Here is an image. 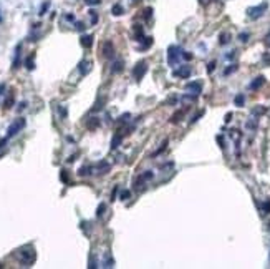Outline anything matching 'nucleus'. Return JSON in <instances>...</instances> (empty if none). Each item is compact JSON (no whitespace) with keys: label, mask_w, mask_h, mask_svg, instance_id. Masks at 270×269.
Listing matches in <instances>:
<instances>
[{"label":"nucleus","mask_w":270,"mask_h":269,"mask_svg":"<svg viewBox=\"0 0 270 269\" xmlns=\"http://www.w3.org/2000/svg\"><path fill=\"white\" fill-rule=\"evenodd\" d=\"M35 258H37V254L32 248H25V249L20 251V262L23 266H30V264H33L35 262Z\"/></svg>","instance_id":"1"},{"label":"nucleus","mask_w":270,"mask_h":269,"mask_svg":"<svg viewBox=\"0 0 270 269\" xmlns=\"http://www.w3.org/2000/svg\"><path fill=\"white\" fill-rule=\"evenodd\" d=\"M25 126V118H18V120H15L10 126H8V130H7V138H12V136H15V134L20 131V130Z\"/></svg>","instance_id":"2"},{"label":"nucleus","mask_w":270,"mask_h":269,"mask_svg":"<svg viewBox=\"0 0 270 269\" xmlns=\"http://www.w3.org/2000/svg\"><path fill=\"white\" fill-rule=\"evenodd\" d=\"M146 71H148V63H146L144 60H141V62H138V63H136V66H134V70H133V76H134L136 80H141Z\"/></svg>","instance_id":"3"},{"label":"nucleus","mask_w":270,"mask_h":269,"mask_svg":"<svg viewBox=\"0 0 270 269\" xmlns=\"http://www.w3.org/2000/svg\"><path fill=\"white\" fill-rule=\"evenodd\" d=\"M101 53H103L104 58H113V57H114V47H113V43L109 40L103 43V47H101Z\"/></svg>","instance_id":"4"},{"label":"nucleus","mask_w":270,"mask_h":269,"mask_svg":"<svg viewBox=\"0 0 270 269\" xmlns=\"http://www.w3.org/2000/svg\"><path fill=\"white\" fill-rule=\"evenodd\" d=\"M265 10H267V3H262V5L254 7V8H249V17L250 18H259Z\"/></svg>","instance_id":"5"},{"label":"nucleus","mask_w":270,"mask_h":269,"mask_svg":"<svg viewBox=\"0 0 270 269\" xmlns=\"http://www.w3.org/2000/svg\"><path fill=\"white\" fill-rule=\"evenodd\" d=\"M263 83H265V78H263V76H257V78H255L252 83L249 85V88H250V90H259Z\"/></svg>","instance_id":"6"},{"label":"nucleus","mask_w":270,"mask_h":269,"mask_svg":"<svg viewBox=\"0 0 270 269\" xmlns=\"http://www.w3.org/2000/svg\"><path fill=\"white\" fill-rule=\"evenodd\" d=\"M174 75L176 76H181V78H187V76L191 75V68H189V66H182V68L174 71Z\"/></svg>","instance_id":"7"},{"label":"nucleus","mask_w":270,"mask_h":269,"mask_svg":"<svg viewBox=\"0 0 270 269\" xmlns=\"http://www.w3.org/2000/svg\"><path fill=\"white\" fill-rule=\"evenodd\" d=\"M124 68V63H123V60H118V62H114L113 66H111V71L113 73H121Z\"/></svg>","instance_id":"8"},{"label":"nucleus","mask_w":270,"mask_h":269,"mask_svg":"<svg viewBox=\"0 0 270 269\" xmlns=\"http://www.w3.org/2000/svg\"><path fill=\"white\" fill-rule=\"evenodd\" d=\"M90 66H91L90 62H88V60H83V62L80 63V68H78L80 73H81V75H86V73L90 71Z\"/></svg>","instance_id":"9"},{"label":"nucleus","mask_w":270,"mask_h":269,"mask_svg":"<svg viewBox=\"0 0 270 269\" xmlns=\"http://www.w3.org/2000/svg\"><path fill=\"white\" fill-rule=\"evenodd\" d=\"M81 45L86 47V48H90V47L93 45V35H83L81 37Z\"/></svg>","instance_id":"10"},{"label":"nucleus","mask_w":270,"mask_h":269,"mask_svg":"<svg viewBox=\"0 0 270 269\" xmlns=\"http://www.w3.org/2000/svg\"><path fill=\"white\" fill-rule=\"evenodd\" d=\"M86 126H88L90 130H96L100 126V120L98 118H90L88 121H86Z\"/></svg>","instance_id":"11"},{"label":"nucleus","mask_w":270,"mask_h":269,"mask_svg":"<svg viewBox=\"0 0 270 269\" xmlns=\"http://www.w3.org/2000/svg\"><path fill=\"white\" fill-rule=\"evenodd\" d=\"M121 141H123V134L116 133V134H114V138H113V141H111V148H113V150H114V148H118Z\"/></svg>","instance_id":"12"},{"label":"nucleus","mask_w":270,"mask_h":269,"mask_svg":"<svg viewBox=\"0 0 270 269\" xmlns=\"http://www.w3.org/2000/svg\"><path fill=\"white\" fill-rule=\"evenodd\" d=\"M108 171H109V165L106 161H101L98 165V173H100V175H106Z\"/></svg>","instance_id":"13"},{"label":"nucleus","mask_w":270,"mask_h":269,"mask_svg":"<svg viewBox=\"0 0 270 269\" xmlns=\"http://www.w3.org/2000/svg\"><path fill=\"white\" fill-rule=\"evenodd\" d=\"M187 90H194V92H196V95H197V93H201L202 85L199 83V81H194V83H189V85H187Z\"/></svg>","instance_id":"14"},{"label":"nucleus","mask_w":270,"mask_h":269,"mask_svg":"<svg viewBox=\"0 0 270 269\" xmlns=\"http://www.w3.org/2000/svg\"><path fill=\"white\" fill-rule=\"evenodd\" d=\"M182 115H184V110H177V112L171 116V123H177L179 118H182Z\"/></svg>","instance_id":"15"},{"label":"nucleus","mask_w":270,"mask_h":269,"mask_svg":"<svg viewBox=\"0 0 270 269\" xmlns=\"http://www.w3.org/2000/svg\"><path fill=\"white\" fill-rule=\"evenodd\" d=\"M78 175H80V176H88V175H91V166H83V168H80V170H78Z\"/></svg>","instance_id":"16"},{"label":"nucleus","mask_w":270,"mask_h":269,"mask_svg":"<svg viewBox=\"0 0 270 269\" xmlns=\"http://www.w3.org/2000/svg\"><path fill=\"white\" fill-rule=\"evenodd\" d=\"M153 176H154V173H153V171H146L144 175H141V178H139V181H149Z\"/></svg>","instance_id":"17"},{"label":"nucleus","mask_w":270,"mask_h":269,"mask_svg":"<svg viewBox=\"0 0 270 269\" xmlns=\"http://www.w3.org/2000/svg\"><path fill=\"white\" fill-rule=\"evenodd\" d=\"M104 211H106V204L101 203V204L98 206V209H96V216H98V218H101V216L104 214Z\"/></svg>","instance_id":"18"},{"label":"nucleus","mask_w":270,"mask_h":269,"mask_svg":"<svg viewBox=\"0 0 270 269\" xmlns=\"http://www.w3.org/2000/svg\"><path fill=\"white\" fill-rule=\"evenodd\" d=\"M113 15H123V7L119 5V3L113 5Z\"/></svg>","instance_id":"19"},{"label":"nucleus","mask_w":270,"mask_h":269,"mask_svg":"<svg viewBox=\"0 0 270 269\" xmlns=\"http://www.w3.org/2000/svg\"><path fill=\"white\" fill-rule=\"evenodd\" d=\"M234 102H235V105H237V107H242L244 102H245V97H244V95H237Z\"/></svg>","instance_id":"20"},{"label":"nucleus","mask_w":270,"mask_h":269,"mask_svg":"<svg viewBox=\"0 0 270 269\" xmlns=\"http://www.w3.org/2000/svg\"><path fill=\"white\" fill-rule=\"evenodd\" d=\"M227 42H229V33H222V35L219 37V43L220 45H225Z\"/></svg>","instance_id":"21"},{"label":"nucleus","mask_w":270,"mask_h":269,"mask_svg":"<svg viewBox=\"0 0 270 269\" xmlns=\"http://www.w3.org/2000/svg\"><path fill=\"white\" fill-rule=\"evenodd\" d=\"M167 143H169V141H167V140H164V143H162V145H161V148H159V150H157L156 153H154V155H153V156H157V155H161V153H162V151H164V150H166V146H167Z\"/></svg>","instance_id":"22"},{"label":"nucleus","mask_w":270,"mask_h":269,"mask_svg":"<svg viewBox=\"0 0 270 269\" xmlns=\"http://www.w3.org/2000/svg\"><path fill=\"white\" fill-rule=\"evenodd\" d=\"M151 43H153V38H151V37H148V38H146V42H144L143 45H141V50L149 48V45H151Z\"/></svg>","instance_id":"23"},{"label":"nucleus","mask_w":270,"mask_h":269,"mask_svg":"<svg viewBox=\"0 0 270 269\" xmlns=\"http://www.w3.org/2000/svg\"><path fill=\"white\" fill-rule=\"evenodd\" d=\"M12 105H13V93H10V97L7 98V102H5V108H12Z\"/></svg>","instance_id":"24"},{"label":"nucleus","mask_w":270,"mask_h":269,"mask_svg":"<svg viewBox=\"0 0 270 269\" xmlns=\"http://www.w3.org/2000/svg\"><path fill=\"white\" fill-rule=\"evenodd\" d=\"M48 7H50V2H45L42 5V8H40V15H45V12L48 10Z\"/></svg>","instance_id":"25"},{"label":"nucleus","mask_w":270,"mask_h":269,"mask_svg":"<svg viewBox=\"0 0 270 269\" xmlns=\"http://www.w3.org/2000/svg\"><path fill=\"white\" fill-rule=\"evenodd\" d=\"M262 209H263V213H265V214H267V213H270V199H268V201H265V203H263Z\"/></svg>","instance_id":"26"},{"label":"nucleus","mask_w":270,"mask_h":269,"mask_svg":"<svg viewBox=\"0 0 270 269\" xmlns=\"http://www.w3.org/2000/svg\"><path fill=\"white\" fill-rule=\"evenodd\" d=\"M235 70H237V65H230L229 68L224 71V75H230V73H232V71H235Z\"/></svg>","instance_id":"27"},{"label":"nucleus","mask_w":270,"mask_h":269,"mask_svg":"<svg viewBox=\"0 0 270 269\" xmlns=\"http://www.w3.org/2000/svg\"><path fill=\"white\" fill-rule=\"evenodd\" d=\"M90 15H91V23H96V22H98V15H96L95 10H90Z\"/></svg>","instance_id":"28"},{"label":"nucleus","mask_w":270,"mask_h":269,"mask_svg":"<svg viewBox=\"0 0 270 269\" xmlns=\"http://www.w3.org/2000/svg\"><path fill=\"white\" fill-rule=\"evenodd\" d=\"M214 70H215V62H210V63L207 65V73H212Z\"/></svg>","instance_id":"29"},{"label":"nucleus","mask_w":270,"mask_h":269,"mask_svg":"<svg viewBox=\"0 0 270 269\" xmlns=\"http://www.w3.org/2000/svg\"><path fill=\"white\" fill-rule=\"evenodd\" d=\"M25 65H27V68H28V70H33V60H32V57L25 60Z\"/></svg>","instance_id":"30"},{"label":"nucleus","mask_w":270,"mask_h":269,"mask_svg":"<svg viewBox=\"0 0 270 269\" xmlns=\"http://www.w3.org/2000/svg\"><path fill=\"white\" fill-rule=\"evenodd\" d=\"M129 196H131V193H129V191H121V196H119V199H128L129 198Z\"/></svg>","instance_id":"31"},{"label":"nucleus","mask_w":270,"mask_h":269,"mask_svg":"<svg viewBox=\"0 0 270 269\" xmlns=\"http://www.w3.org/2000/svg\"><path fill=\"white\" fill-rule=\"evenodd\" d=\"M60 178H61V181H63V183H68V175H66V171L63 170V171H61V175H60Z\"/></svg>","instance_id":"32"},{"label":"nucleus","mask_w":270,"mask_h":269,"mask_svg":"<svg viewBox=\"0 0 270 269\" xmlns=\"http://www.w3.org/2000/svg\"><path fill=\"white\" fill-rule=\"evenodd\" d=\"M60 116L61 118H66V108L65 107H60Z\"/></svg>","instance_id":"33"},{"label":"nucleus","mask_w":270,"mask_h":269,"mask_svg":"<svg viewBox=\"0 0 270 269\" xmlns=\"http://www.w3.org/2000/svg\"><path fill=\"white\" fill-rule=\"evenodd\" d=\"M239 38H240V42H247L249 33H240V35H239Z\"/></svg>","instance_id":"34"},{"label":"nucleus","mask_w":270,"mask_h":269,"mask_svg":"<svg viewBox=\"0 0 270 269\" xmlns=\"http://www.w3.org/2000/svg\"><path fill=\"white\" fill-rule=\"evenodd\" d=\"M7 140H8V138L5 136V138H3V140H2V141H0V150H2V148H3V146H5V145H7Z\"/></svg>","instance_id":"35"},{"label":"nucleus","mask_w":270,"mask_h":269,"mask_svg":"<svg viewBox=\"0 0 270 269\" xmlns=\"http://www.w3.org/2000/svg\"><path fill=\"white\" fill-rule=\"evenodd\" d=\"M86 3H90V5H95V3H100V0H85Z\"/></svg>","instance_id":"36"},{"label":"nucleus","mask_w":270,"mask_h":269,"mask_svg":"<svg viewBox=\"0 0 270 269\" xmlns=\"http://www.w3.org/2000/svg\"><path fill=\"white\" fill-rule=\"evenodd\" d=\"M182 57H184L186 60H191V58H192V55L189 53V52H184V55H182Z\"/></svg>","instance_id":"37"},{"label":"nucleus","mask_w":270,"mask_h":269,"mask_svg":"<svg viewBox=\"0 0 270 269\" xmlns=\"http://www.w3.org/2000/svg\"><path fill=\"white\" fill-rule=\"evenodd\" d=\"M116 193H118V186L113 189V194H111V201H114V198H116Z\"/></svg>","instance_id":"38"},{"label":"nucleus","mask_w":270,"mask_h":269,"mask_svg":"<svg viewBox=\"0 0 270 269\" xmlns=\"http://www.w3.org/2000/svg\"><path fill=\"white\" fill-rule=\"evenodd\" d=\"M76 28H78V30H83V28H85V25H83L81 22H78V23H76Z\"/></svg>","instance_id":"39"},{"label":"nucleus","mask_w":270,"mask_h":269,"mask_svg":"<svg viewBox=\"0 0 270 269\" xmlns=\"http://www.w3.org/2000/svg\"><path fill=\"white\" fill-rule=\"evenodd\" d=\"M25 107H27V102H22L20 105H18V110H23Z\"/></svg>","instance_id":"40"},{"label":"nucleus","mask_w":270,"mask_h":269,"mask_svg":"<svg viewBox=\"0 0 270 269\" xmlns=\"http://www.w3.org/2000/svg\"><path fill=\"white\" fill-rule=\"evenodd\" d=\"M230 118H232V113H227V116H225V123H229Z\"/></svg>","instance_id":"41"},{"label":"nucleus","mask_w":270,"mask_h":269,"mask_svg":"<svg viewBox=\"0 0 270 269\" xmlns=\"http://www.w3.org/2000/svg\"><path fill=\"white\" fill-rule=\"evenodd\" d=\"M3 90H5V85H0V95H3Z\"/></svg>","instance_id":"42"},{"label":"nucleus","mask_w":270,"mask_h":269,"mask_svg":"<svg viewBox=\"0 0 270 269\" xmlns=\"http://www.w3.org/2000/svg\"><path fill=\"white\" fill-rule=\"evenodd\" d=\"M2 267H3V264H2V262H0V269H2Z\"/></svg>","instance_id":"43"}]
</instances>
